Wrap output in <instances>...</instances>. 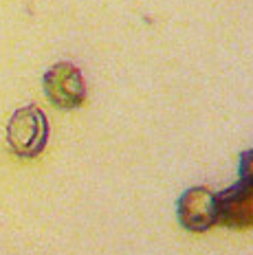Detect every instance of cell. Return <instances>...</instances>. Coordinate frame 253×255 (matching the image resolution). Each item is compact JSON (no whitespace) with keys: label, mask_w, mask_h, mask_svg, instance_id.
<instances>
[{"label":"cell","mask_w":253,"mask_h":255,"mask_svg":"<svg viewBox=\"0 0 253 255\" xmlns=\"http://www.w3.org/2000/svg\"><path fill=\"white\" fill-rule=\"evenodd\" d=\"M216 222L231 229L253 227V150L240 156V180L216 194Z\"/></svg>","instance_id":"1"},{"label":"cell","mask_w":253,"mask_h":255,"mask_svg":"<svg viewBox=\"0 0 253 255\" xmlns=\"http://www.w3.org/2000/svg\"><path fill=\"white\" fill-rule=\"evenodd\" d=\"M49 139V124L46 117L35 106H24L15 110L7 126L9 150L20 158H33L46 147Z\"/></svg>","instance_id":"2"},{"label":"cell","mask_w":253,"mask_h":255,"mask_svg":"<svg viewBox=\"0 0 253 255\" xmlns=\"http://www.w3.org/2000/svg\"><path fill=\"white\" fill-rule=\"evenodd\" d=\"M176 214L189 231H207L216 222V194L207 187H192L178 198Z\"/></svg>","instance_id":"4"},{"label":"cell","mask_w":253,"mask_h":255,"mask_svg":"<svg viewBox=\"0 0 253 255\" xmlns=\"http://www.w3.org/2000/svg\"><path fill=\"white\" fill-rule=\"evenodd\" d=\"M44 93L46 99L62 110L80 108L86 99V84L80 68L71 62H60L49 68L44 75Z\"/></svg>","instance_id":"3"}]
</instances>
